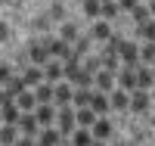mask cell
<instances>
[{"label": "cell", "instance_id": "6da1fadb", "mask_svg": "<svg viewBox=\"0 0 155 146\" xmlns=\"http://www.w3.org/2000/svg\"><path fill=\"white\" fill-rule=\"evenodd\" d=\"M56 127H59L65 137H71V131L78 127V109H74L71 103L59 106V112H56Z\"/></svg>", "mask_w": 155, "mask_h": 146}, {"label": "cell", "instance_id": "7a4b0ae2", "mask_svg": "<svg viewBox=\"0 0 155 146\" xmlns=\"http://www.w3.org/2000/svg\"><path fill=\"white\" fill-rule=\"evenodd\" d=\"M44 44H47V50H50V56H56V59H62V62L74 53V47H71L68 41H62V37H47Z\"/></svg>", "mask_w": 155, "mask_h": 146}, {"label": "cell", "instance_id": "3957f363", "mask_svg": "<svg viewBox=\"0 0 155 146\" xmlns=\"http://www.w3.org/2000/svg\"><path fill=\"white\" fill-rule=\"evenodd\" d=\"M118 56H121V65H140V44H134V41H121Z\"/></svg>", "mask_w": 155, "mask_h": 146}, {"label": "cell", "instance_id": "277c9868", "mask_svg": "<svg viewBox=\"0 0 155 146\" xmlns=\"http://www.w3.org/2000/svg\"><path fill=\"white\" fill-rule=\"evenodd\" d=\"M149 90H143V87H137V90H130V112H140V115H146L149 112Z\"/></svg>", "mask_w": 155, "mask_h": 146}, {"label": "cell", "instance_id": "5b68a950", "mask_svg": "<svg viewBox=\"0 0 155 146\" xmlns=\"http://www.w3.org/2000/svg\"><path fill=\"white\" fill-rule=\"evenodd\" d=\"M93 87H96V90H106V93H109V90L118 87V78H115V72H109V69H99V72L93 75Z\"/></svg>", "mask_w": 155, "mask_h": 146}, {"label": "cell", "instance_id": "8992f818", "mask_svg": "<svg viewBox=\"0 0 155 146\" xmlns=\"http://www.w3.org/2000/svg\"><path fill=\"white\" fill-rule=\"evenodd\" d=\"M109 100H112V109L115 112H127V109H130V90H124V87L109 90Z\"/></svg>", "mask_w": 155, "mask_h": 146}, {"label": "cell", "instance_id": "52a82bcc", "mask_svg": "<svg viewBox=\"0 0 155 146\" xmlns=\"http://www.w3.org/2000/svg\"><path fill=\"white\" fill-rule=\"evenodd\" d=\"M62 140H65V134H62L59 127H53V124L41 127V134H37V143H41V146H56V143H62Z\"/></svg>", "mask_w": 155, "mask_h": 146}, {"label": "cell", "instance_id": "ba28073f", "mask_svg": "<svg viewBox=\"0 0 155 146\" xmlns=\"http://www.w3.org/2000/svg\"><path fill=\"white\" fill-rule=\"evenodd\" d=\"M56 106L53 103H37V109H34V115H37V121H41V127H47V124H56Z\"/></svg>", "mask_w": 155, "mask_h": 146}, {"label": "cell", "instance_id": "9c48e42d", "mask_svg": "<svg viewBox=\"0 0 155 146\" xmlns=\"http://www.w3.org/2000/svg\"><path fill=\"white\" fill-rule=\"evenodd\" d=\"M19 131H22L25 137H34L37 131H41V121H37V115H34V112H22V115H19Z\"/></svg>", "mask_w": 155, "mask_h": 146}, {"label": "cell", "instance_id": "30bf717a", "mask_svg": "<svg viewBox=\"0 0 155 146\" xmlns=\"http://www.w3.org/2000/svg\"><path fill=\"white\" fill-rule=\"evenodd\" d=\"M90 131H93V140H109V137L115 134V124L109 121L106 115H99L96 121H93V127H90Z\"/></svg>", "mask_w": 155, "mask_h": 146}, {"label": "cell", "instance_id": "8fae6325", "mask_svg": "<svg viewBox=\"0 0 155 146\" xmlns=\"http://www.w3.org/2000/svg\"><path fill=\"white\" fill-rule=\"evenodd\" d=\"M71 97H74V84H71V81H56L53 103H56V106H65V103H71Z\"/></svg>", "mask_w": 155, "mask_h": 146}, {"label": "cell", "instance_id": "7c38bea8", "mask_svg": "<svg viewBox=\"0 0 155 146\" xmlns=\"http://www.w3.org/2000/svg\"><path fill=\"white\" fill-rule=\"evenodd\" d=\"M90 106H93L96 115H109V112H112V100H109L106 90H93V100H90Z\"/></svg>", "mask_w": 155, "mask_h": 146}, {"label": "cell", "instance_id": "4fadbf2b", "mask_svg": "<svg viewBox=\"0 0 155 146\" xmlns=\"http://www.w3.org/2000/svg\"><path fill=\"white\" fill-rule=\"evenodd\" d=\"M152 84H155V69H152V65H143V62H140V65H137V87L152 90Z\"/></svg>", "mask_w": 155, "mask_h": 146}, {"label": "cell", "instance_id": "5bb4252c", "mask_svg": "<svg viewBox=\"0 0 155 146\" xmlns=\"http://www.w3.org/2000/svg\"><path fill=\"white\" fill-rule=\"evenodd\" d=\"M28 59H31L34 65H47V62L53 59V56H50V50H47V44L41 41V44H31V47H28Z\"/></svg>", "mask_w": 155, "mask_h": 146}, {"label": "cell", "instance_id": "9a60e30c", "mask_svg": "<svg viewBox=\"0 0 155 146\" xmlns=\"http://www.w3.org/2000/svg\"><path fill=\"white\" fill-rule=\"evenodd\" d=\"M44 78H47V81H62V78H65V62H56V56L53 59H50L47 65H44Z\"/></svg>", "mask_w": 155, "mask_h": 146}, {"label": "cell", "instance_id": "2e32d148", "mask_svg": "<svg viewBox=\"0 0 155 146\" xmlns=\"http://www.w3.org/2000/svg\"><path fill=\"white\" fill-rule=\"evenodd\" d=\"M115 31H112V22L109 19H96L93 22V28H90V37H93V41H109Z\"/></svg>", "mask_w": 155, "mask_h": 146}, {"label": "cell", "instance_id": "e0dca14e", "mask_svg": "<svg viewBox=\"0 0 155 146\" xmlns=\"http://www.w3.org/2000/svg\"><path fill=\"white\" fill-rule=\"evenodd\" d=\"M0 115H3V121H6V124H19L22 109H19V103H16V100H6L3 106H0Z\"/></svg>", "mask_w": 155, "mask_h": 146}, {"label": "cell", "instance_id": "ac0fdd59", "mask_svg": "<svg viewBox=\"0 0 155 146\" xmlns=\"http://www.w3.org/2000/svg\"><path fill=\"white\" fill-rule=\"evenodd\" d=\"M25 84H28V87H37V84H41V81H47V78H44V65H28V69H25Z\"/></svg>", "mask_w": 155, "mask_h": 146}, {"label": "cell", "instance_id": "d6986e66", "mask_svg": "<svg viewBox=\"0 0 155 146\" xmlns=\"http://www.w3.org/2000/svg\"><path fill=\"white\" fill-rule=\"evenodd\" d=\"M53 93H56V84H53V81H41V84L34 87L37 103H53Z\"/></svg>", "mask_w": 155, "mask_h": 146}, {"label": "cell", "instance_id": "ffe728a7", "mask_svg": "<svg viewBox=\"0 0 155 146\" xmlns=\"http://www.w3.org/2000/svg\"><path fill=\"white\" fill-rule=\"evenodd\" d=\"M78 109V124L81 127H93V121H96V112H93V106H74Z\"/></svg>", "mask_w": 155, "mask_h": 146}, {"label": "cell", "instance_id": "44dd1931", "mask_svg": "<svg viewBox=\"0 0 155 146\" xmlns=\"http://www.w3.org/2000/svg\"><path fill=\"white\" fill-rule=\"evenodd\" d=\"M71 143H74V146H87V143H93V131L78 124V127L71 131Z\"/></svg>", "mask_w": 155, "mask_h": 146}, {"label": "cell", "instance_id": "7402d4cb", "mask_svg": "<svg viewBox=\"0 0 155 146\" xmlns=\"http://www.w3.org/2000/svg\"><path fill=\"white\" fill-rule=\"evenodd\" d=\"M130 19L137 22V25H143V22H149L152 19V9H149V3H143V0H140V3L130 9Z\"/></svg>", "mask_w": 155, "mask_h": 146}, {"label": "cell", "instance_id": "603a6c76", "mask_svg": "<svg viewBox=\"0 0 155 146\" xmlns=\"http://www.w3.org/2000/svg\"><path fill=\"white\" fill-rule=\"evenodd\" d=\"M93 90H96V87H74L71 106H90V100H93Z\"/></svg>", "mask_w": 155, "mask_h": 146}, {"label": "cell", "instance_id": "cb8c5ba5", "mask_svg": "<svg viewBox=\"0 0 155 146\" xmlns=\"http://www.w3.org/2000/svg\"><path fill=\"white\" fill-rule=\"evenodd\" d=\"M16 103H19L22 112H34V109H37V97L31 93V90H22V93L16 97Z\"/></svg>", "mask_w": 155, "mask_h": 146}, {"label": "cell", "instance_id": "d4e9b609", "mask_svg": "<svg viewBox=\"0 0 155 146\" xmlns=\"http://www.w3.org/2000/svg\"><path fill=\"white\" fill-rule=\"evenodd\" d=\"M19 134H22V131H19V124H0V143H16L19 140Z\"/></svg>", "mask_w": 155, "mask_h": 146}, {"label": "cell", "instance_id": "484cf974", "mask_svg": "<svg viewBox=\"0 0 155 146\" xmlns=\"http://www.w3.org/2000/svg\"><path fill=\"white\" fill-rule=\"evenodd\" d=\"M140 62L155 65V41H143V47H140Z\"/></svg>", "mask_w": 155, "mask_h": 146}, {"label": "cell", "instance_id": "4316f807", "mask_svg": "<svg viewBox=\"0 0 155 146\" xmlns=\"http://www.w3.org/2000/svg\"><path fill=\"white\" fill-rule=\"evenodd\" d=\"M118 16H121L118 0H102V16H99V19H109V22H112V19H118Z\"/></svg>", "mask_w": 155, "mask_h": 146}, {"label": "cell", "instance_id": "83f0119b", "mask_svg": "<svg viewBox=\"0 0 155 146\" xmlns=\"http://www.w3.org/2000/svg\"><path fill=\"white\" fill-rule=\"evenodd\" d=\"M22 90H28L25 78H22V75H12V78H9V84H6V93H9V97H19Z\"/></svg>", "mask_w": 155, "mask_h": 146}, {"label": "cell", "instance_id": "f1b7e54d", "mask_svg": "<svg viewBox=\"0 0 155 146\" xmlns=\"http://www.w3.org/2000/svg\"><path fill=\"white\" fill-rule=\"evenodd\" d=\"M59 37H62V41H68V44H78V25L62 22V25H59Z\"/></svg>", "mask_w": 155, "mask_h": 146}, {"label": "cell", "instance_id": "f546056e", "mask_svg": "<svg viewBox=\"0 0 155 146\" xmlns=\"http://www.w3.org/2000/svg\"><path fill=\"white\" fill-rule=\"evenodd\" d=\"M137 37H143V41H155V16L143 25H137Z\"/></svg>", "mask_w": 155, "mask_h": 146}, {"label": "cell", "instance_id": "4dcf8cb0", "mask_svg": "<svg viewBox=\"0 0 155 146\" xmlns=\"http://www.w3.org/2000/svg\"><path fill=\"white\" fill-rule=\"evenodd\" d=\"M84 12L90 19H99L102 16V0H84Z\"/></svg>", "mask_w": 155, "mask_h": 146}, {"label": "cell", "instance_id": "1f68e13d", "mask_svg": "<svg viewBox=\"0 0 155 146\" xmlns=\"http://www.w3.org/2000/svg\"><path fill=\"white\" fill-rule=\"evenodd\" d=\"M9 78H12V69H9L6 62H0V84L6 87V84H9Z\"/></svg>", "mask_w": 155, "mask_h": 146}, {"label": "cell", "instance_id": "d6a6232c", "mask_svg": "<svg viewBox=\"0 0 155 146\" xmlns=\"http://www.w3.org/2000/svg\"><path fill=\"white\" fill-rule=\"evenodd\" d=\"M140 3V0H118V6H121V12H130L134 6Z\"/></svg>", "mask_w": 155, "mask_h": 146}, {"label": "cell", "instance_id": "836d02e7", "mask_svg": "<svg viewBox=\"0 0 155 146\" xmlns=\"http://www.w3.org/2000/svg\"><path fill=\"white\" fill-rule=\"evenodd\" d=\"M50 16H53V19H62V16H65V9H62V3H56V6H50Z\"/></svg>", "mask_w": 155, "mask_h": 146}, {"label": "cell", "instance_id": "e575fe53", "mask_svg": "<svg viewBox=\"0 0 155 146\" xmlns=\"http://www.w3.org/2000/svg\"><path fill=\"white\" fill-rule=\"evenodd\" d=\"M9 37V28H6V22H0V41H6Z\"/></svg>", "mask_w": 155, "mask_h": 146}, {"label": "cell", "instance_id": "d590c367", "mask_svg": "<svg viewBox=\"0 0 155 146\" xmlns=\"http://www.w3.org/2000/svg\"><path fill=\"white\" fill-rule=\"evenodd\" d=\"M146 3H149V9H152V16H155V0H146Z\"/></svg>", "mask_w": 155, "mask_h": 146}, {"label": "cell", "instance_id": "8d00e7d4", "mask_svg": "<svg viewBox=\"0 0 155 146\" xmlns=\"http://www.w3.org/2000/svg\"><path fill=\"white\" fill-rule=\"evenodd\" d=\"M0 121H3V115H0Z\"/></svg>", "mask_w": 155, "mask_h": 146}, {"label": "cell", "instance_id": "74e56055", "mask_svg": "<svg viewBox=\"0 0 155 146\" xmlns=\"http://www.w3.org/2000/svg\"><path fill=\"white\" fill-rule=\"evenodd\" d=\"M152 69H155V65H152Z\"/></svg>", "mask_w": 155, "mask_h": 146}]
</instances>
